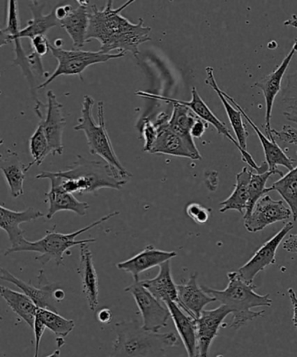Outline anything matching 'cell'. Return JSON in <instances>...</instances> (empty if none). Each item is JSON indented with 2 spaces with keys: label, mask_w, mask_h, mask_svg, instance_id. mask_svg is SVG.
Listing matches in <instances>:
<instances>
[{
  "label": "cell",
  "mask_w": 297,
  "mask_h": 357,
  "mask_svg": "<svg viewBox=\"0 0 297 357\" xmlns=\"http://www.w3.org/2000/svg\"><path fill=\"white\" fill-rule=\"evenodd\" d=\"M135 0H129L119 8H114V1L108 0L102 9L93 5L90 7V24L86 43L96 40L100 43V51L112 54L111 51L131 52L136 59L139 47L151 40V28L145 26L144 20L139 19L134 24L121 15L122 10L131 6Z\"/></svg>",
  "instance_id": "obj_1"
},
{
  "label": "cell",
  "mask_w": 297,
  "mask_h": 357,
  "mask_svg": "<svg viewBox=\"0 0 297 357\" xmlns=\"http://www.w3.org/2000/svg\"><path fill=\"white\" fill-rule=\"evenodd\" d=\"M114 331L116 339L107 357H167V349L179 344L173 332H150L137 320L121 321L115 324Z\"/></svg>",
  "instance_id": "obj_2"
},
{
  "label": "cell",
  "mask_w": 297,
  "mask_h": 357,
  "mask_svg": "<svg viewBox=\"0 0 297 357\" xmlns=\"http://www.w3.org/2000/svg\"><path fill=\"white\" fill-rule=\"evenodd\" d=\"M229 283L227 288L218 290L201 286L205 293L215 297L222 305L228 307L233 314L232 323L229 327L238 330L245 325L247 321L263 317L265 311H253V307H271L272 300L270 295L261 296L256 292L257 287L249 284L241 278L237 271L228 273Z\"/></svg>",
  "instance_id": "obj_3"
},
{
  "label": "cell",
  "mask_w": 297,
  "mask_h": 357,
  "mask_svg": "<svg viewBox=\"0 0 297 357\" xmlns=\"http://www.w3.org/2000/svg\"><path fill=\"white\" fill-rule=\"evenodd\" d=\"M118 215H120V212L115 211L108 213V215L101 217L100 219L83 227V229H78L73 233H59L54 229L47 230V234L41 239L36 241L24 239L19 247L10 248L6 250L5 255L20 253V252H35V253L40 254L37 257H35V260L40 262L41 265H45L49 261H54L56 265L61 266L64 264V255H72L70 250L73 247L78 246V245L80 246L84 243H96L97 241L93 238L77 241V237L82 236V234L90 229H94V227L101 225V224L107 222V220Z\"/></svg>",
  "instance_id": "obj_4"
},
{
  "label": "cell",
  "mask_w": 297,
  "mask_h": 357,
  "mask_svg": "<svg viewBox=\"0 0 297 357\" xmlns=\"http://www.w3.org/2000/svg\"><path fill=\"white\" fill-rule=\"evenodd\" d=\"M94 103L96 102L92 96H84L82 116L79 118V123L75 126L73 129L75 131L84 132L91 155L100 156L105 162L109 164L113 169L118 171L125 180L129 181V178L132 177V174L125 169L119 160L107 130L104 102L100 101L98 103L99 123H96L93 115Z\"/></svg>",
  "instance_id": "obj_5"
},
{
  "label": "cell",
  "mask_w": 297,
  "mask_h": 357,
  "mask_svg": "<svg viewBox=\"0 0 297 357\" xmlns=\"http://www.w3.org/2000/svg\"><path fill=\"white\" fill-rule=\"evenodd\" d=\"M58 176L76 182L79 195H96L100 189L111 188L121 190L128 181L109 164L99 160H89L82 155L65 171L55 172Z\"/></svg>",
  "instance_id": "obj_6"
},
{
  "label": "cell",
  "mask_w": 297,
  "mask_h": 357,
  "mask_svg": "<svg viewBox=\"0 0 297 357\" xmlns=\"http://www.w3.org/2000/svg\"><path fill=\"white\" fill-rule=\"evenodd\" d=\"M50 50L52 56L58 61L57 68L48 79L38 86L37 89H45L49 84L61 75H78L82 80V73L89 66L106 63L111 59H120L127 55L125 52L106 54L101 51L65 50L55 48L52 44L50 45Z\"/></svg>",
  "instance_id": "obj_7"
},
{
  "label": "cell",
  "mask_w": 297,
  "mask_h": 357,
  "mask_svg": "<svg viewBox=\"0 0 297 357\" xmlns=\"http://www.w3.org/2000/svg\"><path fill=\"white\" fill-rule=\"evenodd\" d=\"M125 291L131 294L142 317V328L144 330L159 333L167 326L171 314L169 309L164 307L148 289L139 282H134Z\"/></svg>",
  "instance_id": "obj_8"
},
{
  "label": "cell",
  "mask_w": 297,
  "mask_h": 357,
  "mask_svg": "<svg viewBox=\"0 0 297 357\" xmlns=\"http://www.w3.org/2000/svg\"><path fill=\"white\" fill-rule=\"evenodd\" d=\"M191 93L192 99L190 101L174 99H172V100L174 101V102L183 105V106L190 108L202 121L207 122L208 124H211L213 127L216 129V131L218 132V134L222 135L224 137L229 139V141L236 146V148L239 150L241 155L243 156V162L247 163V165H249L251 169L256 171L257 173H265L270 170L268 169L266 162L261 164V166H258L250 153L247 152V150L241 148L238 142H237L236 139L233 137L231 132H230L229 129L227 128L225 123H223L222 121H220L219 119L215 116V114L211 110V108H209L208 105L202 100V98L198 93L197 87H192Z\"/></svg>",
  "instance_id": "obj_9"
},
{
  "label": "cell",
  "mask_w": 297,
  "mask_h": 357,
  "mask_svg": "<svg viewBox=\"0 0 297 357\" xmlns=\"http://www.w3.org/2000/svg\"><path fill=\"white\" fill-rule=\"evenodd\" d=\"M37 178H48L51 181V188L45 194V202L48 204V212L45 218L52 220L58 212L70 211L79 216H85L90 205L86 202H79L71 192H66L62 187L61 177L54 172L43 171L38 174Z\"/></svg>",
  "instance_id": "obj_10"
},
{
  "label": "cell",
  "mask_w": 297,
  "mask_h": 357,
  "mask_svg": "<svg viewBox=\"0 0 297 357\" xmlns=\"http://www.w3.org/2000/svg\"><path fill=\"white\" fill-rule=\"evenodd\" d=\"M292 217V212L284 201H275L264 195L254 205L252 212L244 219V226L250 233H257L275 222H284Z\"/></svg>",
  "instance_id": "obj_11"
},
{
  "label": "cell",
  "mask_w": 297,
  "mask_h": 357,
  "mask_svg": "<svg viewBox=\"0 0 297 357\" xmlns=\"http://www.w3.org/2000/svg\"><path fill=\"white\" fill-rule=\"evenodd\" d=\"M0 279L17 287L40 309L49 310L58 313L57 304L59 303L55 299L54 292L59 287L56 283H51L48 281L43 269L40 271V274L38 275V285L37 287L22 281L3 268L0 269Z\"/></svg>",
  "instance_id": "obj_12"
},
{
  "label": "cell",
  "mask_w": 297,
  "mask_h": 357,
  "mask_svg": "<svg viewBox=\"0 0 297 357\" xmlns=\"http://www.w3.org/2000/svg\"><path fill=\"white\" fill-rule=\"evenodd\" d=\"M293 227H294V223L291 222L286 223L275 236L267 241L254 253L249 261L238 269L237 272L244 281L249 284H253L254 279L260 272L264 271L268 266L275 264L278 248Z\"/></svg>",
  "instance_id": "obj_13"
},
{
  "label": "cell",
  "mask_w": 297,
  "mask_h": 357,
  "mask_svg": "<svg viewBox=\"0 0 297 357\" xmlns=\"http://www.w3.org/2000/svg\"><path fill=\"white\" fill-rule=\"evenodd\" d=\"M47 114L40 117L45 134L47 135L49 149L48 155H62L64 152L62 138L66 125V120L63 112V105L59 103L54 91L49 90L47 93Z\"/></svg>",
  "instance_id": "obj_14"
},
{
  "label": "cell",
  "mask_w": 297,
  "mask_h": 357,
  "mask_svg": "<svg viewBox=\"0 0 297 357\" xmlns=\"http://www.w3.org/2000/svg\"><path fill=\"white\" fill-rule=\"evenodd\" d=\"M297 52V38L295 40L291 50L279 65L278 68L274 72L270 73L259 82L254 84V86L263 91L265 106H266V112H265L264 130L265 134L271 141H275L273 135H272L271 128V116L272 110H273L274 101L279 92L282 89V80L284 79L286 71L291 65L293 57Z\"/></svg>",
  "instance_id": "obj_15"
},
{
  "label": "cell",
  "mask_w": 297,
  "mask_h": 357,
  "mask_svg": "<svg viewBox=\"0 0 297 357\" xmlns=\"http://www.w3.org/2000/svg\"><path fill=\"white\" fill-rule=\"evenodd\" d=\"M8 17H7V24L5 28L0 31V40H1V47L13 42L14 52H15L16 58L13 61V66H20L22 69L23 75L26 76L31 87L35 86V79L33 71L30 68L29 61H28V55L24 51L23 45L21 44L20 37V23L19 17V8H17V1L10 0L8 1Z\"/></svg>",
  "instance_id": "obj_16"
},
{
  "label": "cell",
  "mask_w": 297,
  "mask_h": 357,
  "mask_svg": "<svg viewBox=\"0 0 297 357\" xmlns=\"http://www.w3.org/2000/svg\"><path fill=\"white\" fill-rule=\"evenodd\" d=\"M231 314L228 307L222 305L215 310H204L195 319L199 357H208L213 341L218 337L225 318Z\"/></svg>",
  "instance_id": "obj_17"
},
{
  "label": "cell",
  "mask_w": 297,
  "mask_h": 357,
  "mask_svg": "<svg viewBox=\"0 0 297 357\" xmlns=\"http://www.w3.org/2000/svg\"><path fill=\"white\" fill-rule=\"evenodd\" d=\"M222 93L223 96H225L226 99L228 100L234 107H236L241 113H242L243 116L245 118L247 123H249L251 127H252L254 132H257V135L258 136V138H259L261 144L263 146L265 159H266L268 169H270L271 172H274L275 174H279V176L282 177L284 176V174L282 171L278 169V166L284 167L286 169H289V171L294 169L295 160L289 158L275 141H271V139L267 137L266 135H264L263 132H261L259 128L254 124V122L251 120V118L247 115L245 110H244L243 108L236 102V100H234V98L229 96L228 93H226L224 91H222Z\"/></svg>",
  "instance_id": "obj_18"
},
{
  "label": "cell",
  "mask_w": 297,
  "mask_h": 357,
  "mask_svg": "<svg viewBox=\"0 0 297 357\" xmlns=\"http://www.w3.org/2000/svg\"><path fill=\"white\" fill-rule=\"evenodd\" d=\"M176 251L160 250L153 245H148L145 248L128 260L119 262L116 267L121 271L129 273L135 282H139V276L148 269L160 267L164 262L171 261L176 257Z\"/></svg>",
  "instance_id": "obj_19"
},
{
  "label": "cell",
  "mask_w": 297,
  "mask_h": 357,
  "mask_svg": "<svg viewBox=\"0 0 297 357\" xmlns=\"http://www.w3.org/2000/svg\"><path fill=\"white\" fill-rule=\"evenodd\" d=\"M156 127L158 128V136L150 153L184 157L193 160L202 159L197 148H192L183 138L176 134L169 127V122L156 125Z\"/></svg>",
  "instance_id": "obj_20"
},
{
  "label": "cell",
  "mask_w": 297,
  "mask_h": 357,
  "mask_svg": "<svg viewBox=\"0 0 297 357\" xmlns=\"http://www.w3.org/2000/svg\"><path fill=\"white\" fill-rule=\"evenodd\" d=\"M197 278V273H194L186 282L177 284V304L185 313L195 319L200 317L205 306L216 302L215 297L208 295L201 286H199Z\"/></svg>",
  "instance_id": "obj_21"
},
{
  "label": "cell",
  "mask_w": 297,
  "mask_h": 357,
  "mask_svg": "<svg viewBox=\"0 0 297 357\" xmlns=\"http://www.w3.org/2000/svg\"><path fill=\"white\" fill-rule=\"evenodd\" d=\"M79 265L77 273L82 280V293L89 310L96 311L99 305V278L94 267L93 253L89 244L80 245Z\"/></svg>",
  "instance_id": "obj_22"
},
{
  "label": "cell",
  "mask_w": 297,
  "mask_h": 357,
  "mask_svg": "<svg viewBox=\"0 0 297 357\" xmlns=\"http://www.w3.org/2000/svg\"><path fill=\"white\" fill-rule=\"evenodd\" d=\"M45 215L33 208H26L23 211H14V210L0 206V227L5 231L8 236L10 248L19 247L24 238V231L20 229L22 223L33 222L40 218H43Z\"/></svg>",
  "instance_id": "obj_23"
},
{
  "label": "cell",
  "mask_w": 297,
  "mask_h": 357,
  "mask_svg": "<svg viewBox=\"0 0 297 357\" xmlns=\"http://www.w3.org/2000/svg\"><path fill=\"white\" fill-rule=\"evenodd\" d=\"M76 2L79 6L73 8L59 24L71 38L73 47L79 49L86 43L90 24L89 2L80 0Z\"/></svg>",
  "instance_id": "obj_24"
},
{
  "label": "cell",
  "mask_w": 297,
  "mask_h": 357,
  "mask_svg": "<svg viewBox=\"0 0 297 357\" xmlns=\"http://www.w3.org/2000/svg\"><path fill=\"white\" fill-rule=\"evenodd\" d=\"M165 306L169 310L171 318L186 349L188 356L199 357L197 323L195 318L185 313L176 303L169 302Z\"/></svg>",
  "instance_id": "obj_25"
},
{
  "label": "cell",
  "mask_w": 297,
  "mask_h": 357,
  "mask_svg": "<svg viewBox=\"0 0 297 357\" xmlns=\"http://www.w3.org/2000/svg\"><path fill=\"white\" fill-rule=\"evenodd\" d=\"M141 283L164 305L169 302L177 303V284L173 279L170 261L160 266L158 275L155 278L143 280Z\"/></svg>",
  "instance_id": "obj_26"
},
{
  "label": "cell",
  "mask_w": 297,
  "mask_h": 357,
  "mask_svg": "<svg viewBox=\"0 0 297 357\" xmlns=\"http://www.w3.org/2000/svg\"><path fill=\"white\" fill-rule=\"evenodd\" d=\"M206 73H207L206 84L218 93L220 100H221L223 104V107L225 108L233 130L235 132L237 142H238L241 148L247 150V139L249 138L250 135L249 132L247 130L246 125L243 123L242 113H241L236 107H234L233 105L226 99L225 96H223L222 90L220 89L215 79L214 68H211V66H208V68H206Z\"/></svg>",
  "instance_id": "obj_27"
},
{
  "label": "cell",
  "mask_w": 297,
  "mask_h": 357,
  "mask_svg": "<svg viewBox=\"0 0 297 357\" xmlns=\"http://www.w3.org/2000/svg\"><path fill=\"white\" fill-rule=\"evenodd\" d=\"M6 153V156H2L0 169L6 178L10 195L13 198H17L24 195V181L28 172L26 164L21 162L15 152L7 150Z\"/></svg>",
  "instance_id": "obj_28"
},
{
  "label": "cell",
  "mask_w": 297,
  "mask_h": 357,
  "mask_svg": "<svg viewBox=\"0 0 297 357\" xmlns=\"http://www.w3.org/2000/svg\"><path fill=\"white\" fill-rule=\"evenodd\" d=\"M254 172V170L251 167H245L239 174H237L235 189L228 199L220 203L221 206L220 212L225 213L230 210H236L245 215L250 199V180Z\"/></svg>",
  "instance_id": "obj_29"
},
{
  "label": "cell",
  "mask_w": 297,
  "mask_h": 357,
  "mask_svg": "<svg viewBox=\"0 0 297 357\" xmlns=\"http://www.w3.org/2000/svg\"><path fill=\"white\" fill-rule=\"evenodd\" d=\"M29 6L33 17L27 21L26 26L20 30V38H28L31 40L35 37L47 34L51 28L57 26L59 24V21L56 17L54 9L45 15L43 6L38 1H31Z\"/></svg>",
  "instance_id": "obj_30"
},
{
  "label": "cell",
  "mask_w": 297,
  "mask_h": 357,
  "mask_svg": "<svg viewBox=\"0 0 297 357\" xmlns=\"http://www.w3.org/2000/svg\"><path fill=\"white\" fill-rule=\"evenodd\" d=\"M0 295L5 300L10 309L17 317L22 319L24 323L33 328L35 318H36L38 307L28 297L26 294L15 291L7 287H0Z\"/></svg>",
  "instance_id": "obj_31"
},
{
  "label": "cell",
  "mask_w": 297,
  "mask_h": 357,
  "mask_svg": "<svg viewBox=\"0 0 297 357\" xmlns=\"http://www.w3.org/2000/svg\"><path fill=\"white\" fill-rule=\"evenodd\" d=\"M277 191L287 203L292 212L293 220H297V166L294 169L289 171L287 174L282 176L280 180L274 182L270 188H267L268 192Z\"/></svg>",
  "instance_id": "obj_32"
},
{
  "label": "cell",
  "mask_w": 297,
  "mask_h": 357,
  "mask_svg": "<svg viewBox=\"0 0 297 357\" xmlns=\"http://www.w3.org/2000/svg\"><path fill=\"white\" fill-rule=\"evenodd\" d=\"M36 317L57 337L65 338L75 327V321L66 319L54 311L38 307Z\"/></svg>",
  "instance_id": "obj_33"
},
{
  "label": "cell",
  "mask_w": 297,
  "mask_h": 357,
  "mask_svg": "<svg viewBox=\"0 0 297 357\" xmlns=\"http://www.w3.org/2000/svg\"><path fill=\"white\" fill-rule=\"evenodd\" d=\"M29 149L33 160L26 164L27 171H29L31 167L34 165L40 166L44 160L49 155L48 141L41 122H40L36 130L30 138Z\"/></svg>",
  "instance_id": "obj_34"
},
{
  "label": "cell",
  "mask_w": 297,
  "mask_h": 357,
  "mask_svg": "<svg viewBox=\"0 0 297 357\" xmlns=\"http://www.w3.org/2000/svg\"><path fill=\"white\" fill-rule=\"evenodd\" d=\"M275 174L274 172L268 170L265 173H257L256 171L251 176L250 184V199L247 203V208L246 210L245 215L243 218L249 216L252 212L254 205L259 201L261 197L267 195L266 183L271 176Z\"/></svg>",
  "instance_id": "obj_35"
},
{
  "label": "cell",
  "mask_w": 297,
  "mask_h": 357,
  "mask_svg": "<svg viewBox=\"0 0 297 357\" xmlns=\"http://www.w3.org/2000/svg\"><path fill=\"white\" fill-rule=\"evenodd\" d=\"M282 100L285 106L284 114L297 116V71L288 75L287 82L282 89Z\"/></svg>",
  "instance_id": "obj_36"
},
{
  "label": "cell",
  "mask_w": 297,
  "mask_h": 357,
  "mask_svg": "<svg viewBox=\"0 0 297 357\" xmlns=\"http://www.w3.org/2000/svg\"><path fill=\"white\" fill-rule=\"evenodd\" d=\"M141 132L142 137L144 139V146L143 150L145 152L150 153L153 144L158 136V128L156 127L155 122L148 117L142 119L141 125Z\"/></svg>",
  "instance_id": "obj_37"
},
{
  "label": "cell",
  "mask_w": 297,
  "mask_h": 357,
  "mask_svg": "<svg viewBox=\"0 0 297 357\" xmlns=\"http://www.w3.org/2000/svg\"><path fill=\"white\" fill-rule=\"evenodd\" d=\"M211 211V208H205L197 202L190 203L186 208L188 216L200 225L208 222Z\"/></svg>",
  "instance_id": "obj_38"
},
{
  "label": "cell",
  "mask_w": 297,
  "mask_h": 357,
  "mask_svg": "<svg viewBox=\"0 0 297 357\" xmlns=\"http://www.w3.org/2000/svg\"><path fill=\"white\" fill-rule=\"evenodd\" d=\"M31 54L38 56V57L42 58L45 54H47L50 52V41L45 35H41V36H37L31 40Z\"/></svg>",
  "instance_id": "obj_39"
},
{
  "label": "cell",
  "mask_w": 297,
  "mask_h": 357,
  "mask_svg": "<svg viewBox=\"0 0 297 357\" xmlns=\"http://www.w3.org/2000/svg\"><path fill=\"white\" fill-rule=\"evenodd\" d=\"M33 328L34 331L35 338L34 357H38V354H40L41 339L43 337V335L45 330H47V327H45V325L36 317V318H35L34 326Z\"/></svg>",
  "instance_id": "obj_40"
},
{
  "label": "cell",
  "mask_w": 297,
  "mask_h": 357,
  "mask_svg": "<svg viewBox=\"0 0 297 357\" xmlns=\"http://www.w3.org/2000/svg\"><path fill=\"white\" fill-rule=\"evenodd\" d=\"M208 128V123L202 121L201 119L198 118L197 121L195 122L193 128L191 129V135L193 136V138L200 139L204 136Z\"/></svg>",
  "instance_id": "obj_41"
},
{
  "label": "cell",
  "mask_w": 297,
  "mask_h": 357,
  "mask_svg": "<svg viewBox=\"0 0 297 357\" xmlns=\"http://www.w3.org/2000/svg\"><path fill=\"white\" fill-rule=\"evenodd\" d=\"M282 248H284V250L289 252V253L297 255V234H291V236L284 241Z\"/></svg>",
  "instance_id": "obj_42"
},
{
  "label": "cell",
  "mask_w": 297,
  "mask_h": 357,
  "mask_svg": "<svg viewBox=\"0 0 297 357\" xmlns=\"http://www.w3.org/2000/svg\"><path fill=\"white\" fill-rule=\"evenodd\" d=\"M73 9V7L70 5H64L56 7L55 15L57 17V20L61 22L63 20L66 19V17L68 16V14L71 13V10Z\"/></svg>",
  "instance_id": "obj_43"
},
{
  "label": "cell",
  "mask_w": 297,
  "mask_h": 357,
  "mask_svg": "<svg viewBox=\"0 0 297 357\" xmlns=\"http://www.w3.org/2000/svg\"><path fill=\"white\" fill-rule=\"evenodd\" d=\"M289 299L291 301L293 306V318L292 321L294 326L297 328V296L295 290L293 289H288Z\"/></svg>",
  "instance_id": "obj_44"
},
{
  "label": "cell",
  "mask_w": 297,
  "mask_h": 357,
  "mask_svg": "<svg viewBox=\"0 0 297 357\" xmlns=\"http://www.w3.org/2000/svg\"><path fill=\"white\" fill-rule=\"evenodd\" d=\"M112 318H113V314H112V311L109 309L100 310L99 312L97 314V319L102 324H109Z\"/></svg>",
  "instance_id": "obj_45"
},
{
  "label": "cell",
  "mask_w": 297,
  "mask_h": 357,
  "mask_svg": "<svg viewBox=\"0 0 297 357\" xmlns=\"http://www.w3.org/2000/svg\"><path fill=\"white\" fill-rule=\"evenodd\" d=\"M284 26L294 27L297 29V15H296V14H293L291 19H289L285 21Z\"/></svg>",
  "instance_id": "obj_46"
},
{
  "label": "cell",
  "mask_w": 297,
  "mask_h": 357,
  "mask_svg": "<svg viewBox=\"0 0 297 357\" xmlns=\"http://www.w3.org/2000/svg\"><path fill=\"white\" fill-rule=\"evenodd\" d=\"M54 297L58 303H61L63 300L65 299V292L63 291L62 289L58 288L55 290Z\"/></svg>",
  "instance_id": "obj_47"
},
{
  "label": "cell",
  "mask_w": 297,
  "mask_h": 357,
  "mask_svg": "<svg viewBox=\"0 0 297 357\" xmlns=\"http://www.w3.org/2000/svg\"><path fill=\"white\" fill-rule=\"evenodd\" d=\"M64 43V40H61V38H57V40H55L54 42V47L55 48L61 49L62 47V45Z\"/></svg>",
  "instance_id": "obj_48"
},
{
  "label": "cell",
  "mask_w": 297,
  "mask_h": 357,
  "mask_svg": "<svg viewBox=\"0 0 297 357\" xmlns=\"http://www.w3.org/2000/svg\"><path fill=\"white\" fill-rule=\"evenodd\" d=\"M56 342H57L58 347L61 348L65 344L64 338L56 337Z\"/></svg>",
  "instance_id": "obj_49"
},
{
  "label": "cell",
  "mask_w": 297,
  "mask_h": 357,
  "mask_svg": "<svg viewBox=\"0 0 297 357\" xmlns=\"http://www.w3.org/2000/svg\"><path fill=\"white\" fill-rule=\"evenodd\" d=\"M284 116L288 121L294 122V123L297 124V116H291V115H284Z\"/></svg>",
  "instance_id": "obj_50"
},
{
  "label": "cell",
  "mask_w": 297,
  "mask_h": 357,
  "mask_svg": "<svg viewBox=\"0 0 297 357\" xmlns=\"http://www.w3.org/2000/svg\"><path fill=\"white\" fill-rule=\"evenodd\" d=\"M47 357H61V351H59V349H57V351H55L54 353H52V355L48 356Z\"/></svg>",
  "instance_id": "obj_51"
}]
</instances>
